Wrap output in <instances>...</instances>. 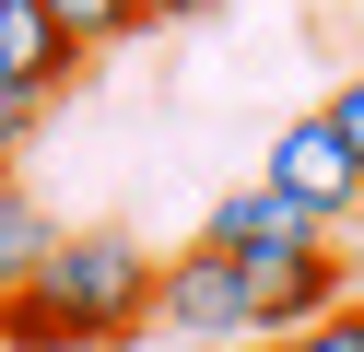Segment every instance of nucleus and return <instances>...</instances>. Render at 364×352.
I'll return each mask as SVG.
<instances>
[{
    "mask_svg": "<svg viewBox=\"0 0 364 352\" xmlns=\"http://www.w3.org/2000/svg\"><path fill=\"white\" fill-rule=\"evenodd\" d=\"M259 188H282V200H294V211H317V223L364 211V164L341 153L329 117H282V129H270V176H259Z\"/></svg>",
    "mask_w": 364,
    "mask_h": 352,
    "instance_id": "nucleus-3",
    "label": "nucleus"
},
{
    "mask_svg": "<svg viewBox=\"0 0 364 352\" xmlns=\"http://www.w3.org/2000/svg\"><path fill=\"white\" fill-rule=\"evenodd\" d=\"M200 247H212V258H282V247H329V223L294 211L282 188H235V200H212Z\"/></svg>",
    "mask_w": 364,
    "mask_h": 352,
    "instance_id": "nucleus-5",
    "label": "nucleus"
},
{
    "mask_svg": "<svg viewBox=\"0 0 364 352\" xmlns=\"http://www.w3.org/2000/svg\"><path fill=\"white\" fill-rule=\"evenodd\" d=\"M82 70V47L48 23V0H0V82H24V94H59Z\"/></svg>",
    "mask_w": 364,
    "mask_h": 352,
    "instance_id": "nucleus-6",
    "label": "nucleus"
},
{
    "mask_svg": "<svg viewBox=\"0 0 364 352\" xmlns=\"http://www.w3.org/2000/svg\"><path fill=\"white\" fill-rule=\"evenodd\" d=\"M153 317H165V329H188V341H235V329H247L235 258H212V247H176V258H153Z\"/></svg>",
    "mask_w": 364,
    "mask_h": 352,
    "instance_id": "nucleus-4",
    "label": "nucleus"
},
{
    "mask_svg": "<svg viewBox=\"0 0 364 352\" xmlns=\"http://www.w3.org/2000/svg\"><path fill=\"white\" fill-rule=\"evenodd\" d=\"M153 23H200V12H223V0H141Z\"/></svg>",
    "mask_w": 364,
    "mask_h": 352,
    "instance_id": "nucleus-12",
    "label": "nucleus"
},
{
    "mask_svg": "<svg viewBox=\"0 0 364 352\" xmlns=\"http://www.w3.org/2000/svg\"><path fill=\"white\" fill-rule=\"evenodd\" d=\"M270 352H364V305H329V317H306L294 341H270Z\"/></svg>",
    "mask_w": 364,
    "mask_h": 352,
    "instance_id": "nucleus-9",
    "label": "nucleus"
},
{
    "mask_svg": "<svg viewBox=\"0 0 364 352\" xmlns=\"http://www.w3.org/2000/svg\"><path fill=\"white\" fill-rule=\"evenodd\" d=\"M329 129H341V153H353V164H364V70H353V82H341V94H329Z\"/></svg>",
    "mask_w": 364,
    "mask_h": 352,
    "instance_id": "nucleus-11",
    "label": "nucleus"
},
{
    "mask_svg": "<svg viewBox=\"0 0 364 352\" xmlns=\"http://www.w3.org/2000/svg\"><path fill=\"white\" fill-rule=\"evenodd\" d=\"M48 23H59V36H71L82 47V59H95V47H129V36H141V0H48Z\"/></svg>",
    "mask_w": 364,
    "mask_h": 352,
    "instance_id": "nucleus-8",
    "label": "nucleus"
},
{
    "mask_svg": "<svg viewBox=\"0 0 364 352\" xmlns=\"http://www.w3.org/2000/svg\"><path fill=\"white\" fill-rule=\"evenodd\" d=\"M153 329V247L118 223H82L48 247V270L0 305V352H106Z\"/></svg>",
    "mask_w": 364,
    "mask_h": 352,
    "instance_id": "nucleus-1",
    "label": "nucleus"
},
{
    "mask_svg": "<svg viewBox=\"0 0 364 352\" xmlns=\"http://www.w3.org/2000/svg\"><path fill=\"white\" fill-rule=\"evenodd\" d=\"M235 294H247V329H259V341H294L306 317H329V305H341V247L235 258Z\"/></svg>",
    "mask_w": 364,
    "mask_h": 352,
    "instance_id": "nucleus-2",
    "label": "nucleus"
},
{
    "mask_svg": "<svg viewBox=\"0 0 364 352\" xmlns=\"http://www.w3.org/2000/svg\"><path fill=\"white\" fill-rule=\"evenodd\" d=\"M48 129V94H24V82H0V176H12V153Z\"/></svg>",
    "mask_w": 364,
    "mask_h": 352,
    "instance_id": "nucleus-10",
    "label": "nucleus"
},
{
    "mask_svg": "<svg viewBox=\"0 0 364 352\" xmlns=\"http://www.w3.org/2000/svg\"><path fill=\"white\" fill-rule=\"evenodd\" d=\"M48 247H59V223H48V200H36L24 176H0V305L24 294L36 270H48Z\"/></svg>",
    "mask_w": 364,
    "mask_h": 352,
    "instance_id": "nucleus-7",
    "label": "nucleus"
}]
</instances>
